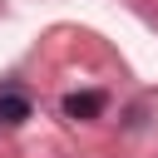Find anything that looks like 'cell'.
I'll use <instances>...</instances> for the list:
<instances>
[{
	"label": "cell",
	"mask_w": 158,
	"mask_h": 158,
	"mask_svg": "<svg viewBox=\"0 0 158 158\" xmlns=\"http://www.w3.org/2000/svg\"><path fill=\"white\" fill-rule=\"evenodd\" d=\"M104 94L99 89H84V94H64V118H99L104 114Z\"/></svg>",
	"instance_id": "obj_1"
},
{
	"label": "cell",
	"mask_w": 158,
	"mask_h": 158,
	"mask_svg": "<svg viewBox=\"0 0 158 158\" xmlns=\"http://www.w3.org/2000/svg\"><path fill=\"white\" fill-rule=\"evenodd\" d=\"M30 114H35V104H30L25 94H15V89H5V94H0V123H5V128L25 123Z\"/></svg>",
	"instance_id": "obj_2"
}]
</instances>
